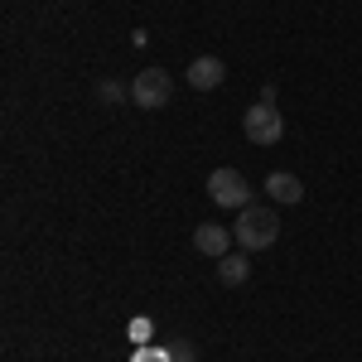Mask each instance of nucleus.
<instances>
[{"label":"nucleus","instance_id":"nucleus-5","mask_svg":"<svg viewBox=\"0 0 362 362\" xmlns=\"http://www.w3.org/2000/svg\"><path fill=\"white\" fill-rule=\"evenodd\" d=\"M223 78H227V68H223V58H213V54L194 58L184 68V83L194 87V92H213V87H223Z\"/></svg>","mask_w":362,"mask_h":362},{"label":"nucleus","instance_id":"nucleus-6","mask_svg":"<svg viewBox=\"0 0 362 362\" xmlns=\"http://www.w3.org/2000/svg\"><path fill=\"white\" fill-rule=\"evenodd\" d=\"M232 242H237V232H232V227H223V223H203L194 232V247L203 251V256H213V261H223L227 251H232Z\"/></svg>","mask_w":362,"mask_h":362},{"label":"nucleus","instance_id":"nucleus-2","mask_svg":"<svg viewBox=\"0 0 362 362\" xmlns=\"http://www.w3.org/2000/svg\"><path fill=\"white\" fill-rule=\"evenodd\" d=\"M169 97H174V78H169L165 68H140L136 83H131V102L145 107V112H160L169 107Z\"/></svg>","mask_w":362,"mask_h":362},{"label":"nucleus","instance_id":"nucleus-4","mask_svg":"<svg viewBox=\"0 0 362 362\" xmlns=\"http://www.w3.org/2000/svg\"><path fill=\"white\" fill-rule=\"evenodd\" d=\"M208 198H213L218 208H237V213H242L251 203V184L237 169H213V174H208Z\"/></svg>","mask_w":362,"mask_h":362},{"label":"nucleus","instance_id":"nucleus-10","mask_svg":"<svg viewBox=\"0 0 362 362\" xmlns=\"http://www.w3.org/2000/svg\"><path fill=\"white\" fill-rule=\"evenodd\" d=\"M189 362H194V358H189Z\"/></svg>","mask_w":362,"mask_h":362},{"label":"nucleus","instance_id":"nucleus-8","mask_svg":"<svg viewBox=\"0 0 362 362\" xmlns=\"http://www.w3.org/2000/svg\"><path fill=\"white\" fill-rule=\"evenodd\" d=\"M247 276H251V251H227L223 261H218V280L223 285H247Z\"/></svg>","mask_w":362,"mask_h":362},{"label":"nucleus","instance_id":"nucleus-3","mask_svg":"<svg viewBox=\"0 0 362 362\" xmlns=\"http://www.w3.org/2000/svg\"><path fill=\"white\" fill-rule=\"evenodd\" d=\"M242 131H247L251 145H276L285 136V121H280L276 102H261L256 97V107H247V116H242Z\"/></svg>","mask_w":362,"mask_h":362},{"label":"nucleus","instance_id":"nucleus-9","mask_svg":"<svg viewBox=\"0 0 362 362\" xmlns=\"http://www.w3.org/2000/svg\"><path fill=\"white\" fill-rule=\"evenodd\" d=\"M97 97H102L107 107H116V102H126V97H131V87H121L116 78H102V83H97Z\"/></svg>","mask_w":362,"mask_h":362},{"label":"nucleus","instance_id":"nucleus-1","mask_svg":"<svg viewBox=\"0 0 362 362\" xmlns=\"http://www.w3.org/2000/svg\"><path fill=\"white\" fill-rule=\"evenodd\" d=\"M232 232H237L242 251H266L280 237V213H276V208H261V203H247V208L237 213Z\"/></svg>","mask_w":362,"mask_h":362},{"label":"nucleus","instance_id":"nucleus-7","mask_svg":"<svg viewBox=\"0 0 362 362\" xmlns=\"http://www.w3.org/2000/svg\"><path fill=\"white\" fill-rule=\"evenodd\" d=\"M266 198H276V203H300L305 198V184H300V174H290V169H276V174H266Z\"/></svg>","mask_w":362,"mask_h":362}]
</instances>
